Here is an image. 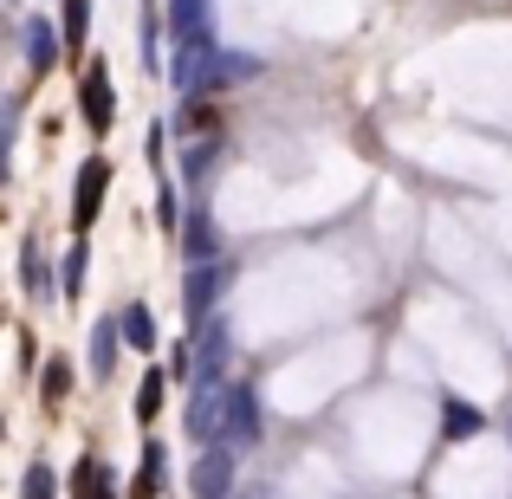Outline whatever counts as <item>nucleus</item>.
Instances as JSON below:
<instances>
[{"mask_svg":"<svg viewBox=\"0 0 512 499\" xmlns=\"http://www.w3.org/2000/svg\"><path fill=\"white\" fill-rule=\"evenodd\" d=\"M98 188H104V163H85V175H78V227L98 214Z\"/></svg>","mask_w":512,"mask_h":499,"instance_id":"1","label":"nucleus"},{"mask_svg":"<svg viewBox=\"0 0 512 499\" xmlns=\"http://www.w3.org/2000/svg\"><path fill=\"white\" fill-rule=\"evenodd\" d=\"M85 117H91V130L111 124V98H104V78L98 72H91V85H85Z\"/></svg>","mask_w":512,"mask_h":499,"instance_id":"2","label":"nucleus"},{"mask_svg":"<svg viewBox=\"0 0 512 499\" xmlns=\"http://www.w3.org/2000/svg\"><path fill=\"white\" fill-rule=\"evenodd\" d=\"M156 402H163V376H150V383H143V422H150V415H156Z\"/></svg>","mask_w":512,"mask_h":499,"instance_id":"3","label":"nucleus"},{"mask_svg":"<svg viewBox=\"0 0 512 499\" xmlns=\"http://www.w3.org/2000/svg\"><path fill=\"white\" fill-rule=\"evenodd\" d=\"M91 493H98V467H78V499H91ZM104 499H111V493H104Z\"/></svg>","mask_w":512,"mask_h":499,"instance_id":"4","label":"nucleus"}]
</instances>
